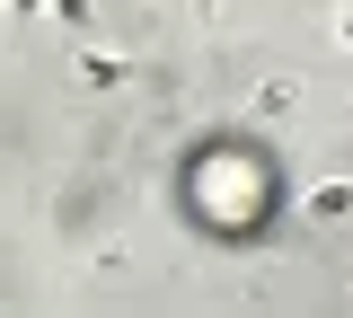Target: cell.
<instances>
[{
  "instance_id": "obj_1",
  "label": "cell",
  "mask_w": 353,
  "mask_h": 318,
  "mask_svg": "<svg viewBox=\"0 0 353 318\" xmlns=\"http://www.w3.org/2000/svg\"><path fill=\"white\" fill-rule=\"evenodd\" d=\"M9 9H36V0H9Z\"/></svg>"
}]
</instances>
